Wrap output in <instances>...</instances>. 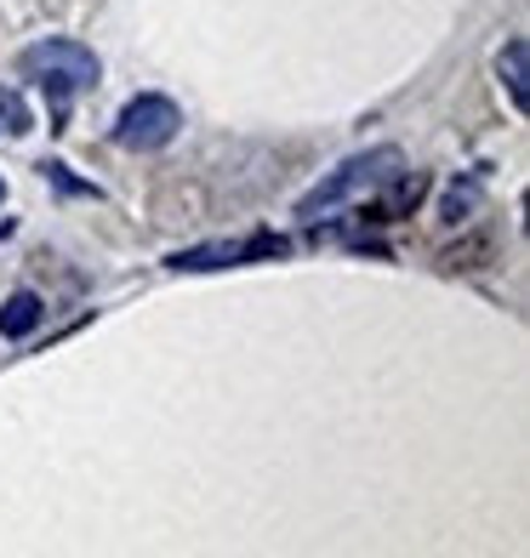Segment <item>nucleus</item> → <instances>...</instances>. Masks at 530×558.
Here are the masks:
<instances>
[{
    "label": "nucleus",
    "mask_w": 530,
    "mask_h": 558,
    "mask_svg": "<svg viewBox=\"0 0 530 558\" xmlns=\"http://www.w3.org/2000/svg\"><path fill=\"white\" fill-rule=\"evenodd\" d=\"M406 166V155H399L394 143H383V148H365V155H348L332 177H320V183L297 199V217L302 222H314V217H332L342 199H353V194H365V189H383L388 177Z\"/></svg>",
    "instance_id": "nucleus-1"
},
{
    "label": "nucleus",
    "mask_w": 530,
    "mask_h": 558,
    "mask_svg": "<svg viewBox=\"0 0 530 558\" xmlns=\"http://www.w3.org/2000/svg\"><path fill=\"white\" fill-rule=\"evenodd\" d=\"M17 69L29 74L35 86L52 92V104H58V109L69 104L74 92L97 86V74H104L97 52H92V46H81V40H40V46H29V52L17 58Z\"/></svg>",
    "instance_id": "nucleus-2"
},
{
    "label": "nucleus",
    "mask_w": 530,
    "mask_h": 558,
    "mask_svg": "<svg viewBox=\"0 0 530 558\" xmlns=\"http://www.w3.org/2000/svg\"><path fill=\"white\" fill-rule=\"evenodd\" d=\"M177 132H183V109H177L171 97H160V92L132 97V104L120 109V120H115V143H120V148H132V155L166 148Z\"/></svg>",
    "instance_id": "nucleus-3"
},
{
    "label": "nucleus",
    "mask_w": 530,
    "mask_h": 558,
    "mask_svg": "<svg viewBox=\"0 0 530 558\" xmlns=\"http://www.w3.org/2000/svg\"><path fill=\"white\" fill-rule=\"evenodd\" d=\"M280 257H291V240H286V234H245V240H217V245L177 251V257H171V268H177V274H206V268L280 263Z\"/></svg>",
    "instance_id": "nucleus-4"
},
{
    "label": "nucleus",
    "mask_w": 530,
    "mask_h": 558,
    "mask_svg": "<svg viewBox=\"0 0 530 558\" xmlns=\"http://www.w3.org/2000/svg\"><path fill=\"white\" fill-rule=\"evenodd\" d=\"M496 74H502V86H508V104L525 114L530 109V46L519 35L496 52Z\"/></svg>",
    "instance_id": "nucleus-5"
},
{
    "label": "nucleus",
    "mask_w": 530,
    "mask_h": 558,
    "mask_svg": "<svg viewBox=\"0 0 530 558\" xmlns=\"http://www.w3.org/2000/svg\"><path fill=\"white\" fill-rule=\"evenodd\" d=\"M40 319H46V302L35 291H12L7 302H0V337H12V342L29 337Z\"/></svg>",
    "instance_id": "nucleus-6"
},
{
    "label": "nucleus",
    "mask_w": 530,
    "mask_h": 558,
    "mask_svg": "<svg viewBox=\"0 0 530 558\" xmlns=\"http://www.w3.org/2000/svg\"><path fill=\"white\" fill-rule=\"evenodd\" d=\"M35 125V114H29V104L12 92V86H0V137H23Z\"/></svg>",
    "instance_id": "nucleus-7"
},
{
    "label": "nucleus",
    "mask_w": 530,
    "mask_h": 558,
    "mask_svg": "<svg viewBox=\"0 0 530 558\" xmlns=\"http://www.w3.org/2000/svg\"><path fill=\"white\" fill-rule=\"evenodd\" d=\"M479 206V183H462L445 194V222H468V211Z\"/></svg>",
    "instance_id": "nucleus-8"
},
{
    "label": "nucleus",
    "mask_w": 530,
    "mask_h": 558,
    "mask_svg": "<svg viewBox=\"0 0 530 558\" xmlns=\"http://www.w3.org/2000/svg\"><path fill=\"white\" fill-rule=\"evenodd\" d=\"M40 171L52 177V183H58L63 194H92V199H97V189H92V183H74V177H69V166H63V160H52V166H40Z\"/></svg>",
    "instance_id": "nucleus-9"
},
{
    "label": "nucleus",
    "mask_w": 530,
    "mask_h": 558,
    "mask_svg": "<svg viewBox=\"0 0 530 558\" xmlns=\"http://www.w3.org/2000/svg\"><path fill=\"white\" fill-rule=\"evenodd\" d=\"M0 199H7V183H0Z\"/></svg>",
    "instance_id": "nucleus-10"
}]
</instances>
